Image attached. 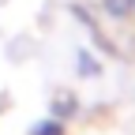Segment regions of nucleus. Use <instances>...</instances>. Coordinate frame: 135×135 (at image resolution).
Wrapping results in <instances>:
<instances>
[{"instance_id":"obj_1","label":"nucleus","mask_w":135,"mask_h":135,"mask_svg":"<svg viewBox=\"0 0 135 135\" xmlns=\"http://www.w3.org/2000/svg\"><path fill=\"white\" fill-rule=\"evenodd\" d=\"M131 11V0H105V15L109 19H124Z\"/></svg>"},{"instance_id":"obj_2","label":"nucleus","mask_w":135,"mask_h":135,"mask_svg":"<svg viewBox=\"0 0 135 135\" xmlns=\"http://www.w3.org/2000/svg\"><path fill=\"white\" fill-rule=\"evenodd\" d=\"M131 8H135V0H131Z\"/></svg>"}]
</instances>
